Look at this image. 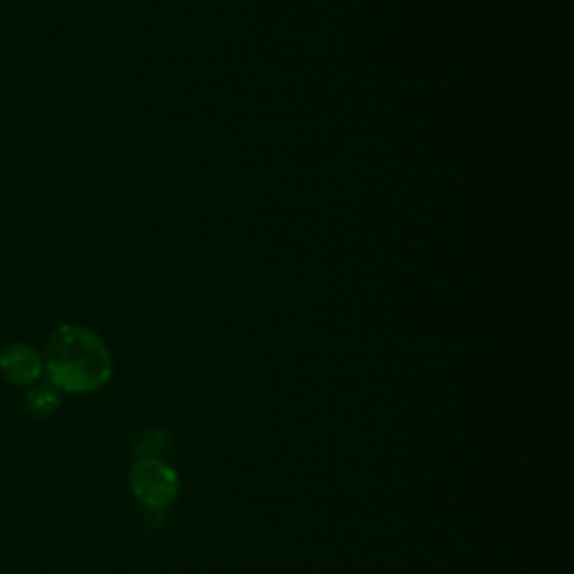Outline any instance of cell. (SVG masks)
Masks as SVG:
<instances>
[{"label": "cell", "mask_w": 574, "mask_h": 574, "mask_svg": "<svg viewBox=\"0 0 574 574\" xmlns=\"http://www.w3.org/2000/svg\"><path fill=\"white\" fill-rule=\"evenodd\" d=\"M45 367L43 357L25 344H12L0 352V373L16 386H32L41 380Z\"/></svg>", "instance_id": "3"}, {"label": "cell", "mask_w": 574, "mask_h": 574, "mask_svg": "<svg viewBox=\"0 0 574 574\" xmlns=\"http://www.w3.org/2000/svg\"><path fill=\"white\" fill-rule=\"evenodd\" d=\"M49 384L59 393L86 395L106 386L113 378V357L103 339L75 324H66L52 333L45 359Z\"/></svg>", "instance_id": "1"}, {"label": "cell", "mask_w": 574, "mask_h": 574, "mask_svg": "<svg viewBox=\"0 0 574 574\" xmlns=\"http://www.w3.org/2000/svg\"><path fill=\"white\" fill-rule=\"evenodd\" d=\"M59 404H61L59 391H57L55 386H52V384H47V386H36V389H32V391L27 393V397H25V408H27V413L34 415V417H47V415H52V413H55V410L59 408Z\"/></svg>", "instance_id": "4"}, {"label": "cell", "mask_w": 574, "mask_h": 574, "mask_svg": "<svg viewBox=\"0 0 574 574\" xmlns=\"http://www.w3.org/2000/svg\"><path fill=\"white\" fill-rule=\"evenodd\" d=\"M128 485L133 496L148 509H169L180 496V476L160 458H137L131 469Z\"/></svg>", "instance_id": "2"}]
</instances>
